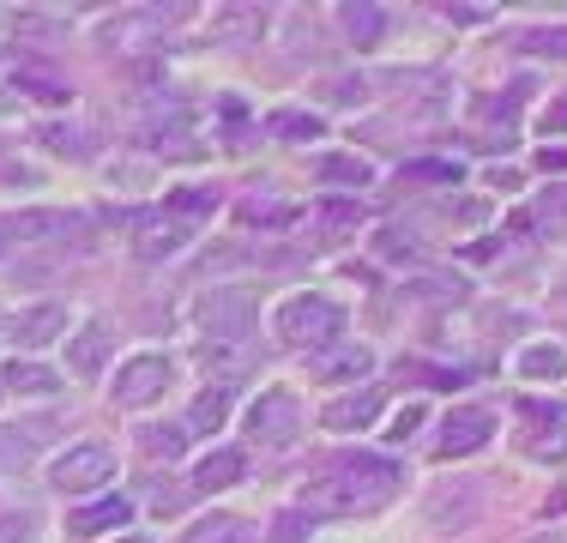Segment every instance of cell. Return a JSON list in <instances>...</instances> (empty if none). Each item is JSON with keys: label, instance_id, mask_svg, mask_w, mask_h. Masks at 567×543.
Wrapping results in <instances>:
<instances>
[{"label": "cell", "instance_id": "6da1fadb", "mask_svg": "<svg viewBox=\"0 0 567 543\" xmlns=\"http://www.w3.org/2000/svg\"><path fill=\"white\" fill-rule=\"evenodd\" d=\"M399 483H404V471L386 453H339L315 471L308 501L332 508V513H374L399 495Z\"/></svg>", "mask_w": 567, "mask_h": 543}, {"label": "cell", "instance_id": "7a4b0ae2", "mask_svg": "<svg viewBox=\"0 0 567 543\" xmlns=\"http://www.w3.org/2000/svg\"><path fill=\"white\" fill-rule=\"evenodd\" d=\"M339 332H344V308L332 296L302 290L278 308V338L290 350H327V345H339Z\"/></svg>", "mask_w": 567, "mask_h": 543}, {"label": "cell", "instance_id": "3957f363", "mask_svg": "<svg viewBox=\"0 0 567 543\" xmlns=\"http://www.w3.org/2000/svg\"><path fill=\"white\" fill-rule=\"evenodd\" d=\"M254 320H260V296H254L248 284H224V290L199 296V326H206V338H248Z\"/></svg>", "mask_w": 567, "mask_h": 543}, {"label": "cell", "instance_id": "277c9868", "mask_svg": "<svg viewBox=\"0 0 567 543\" xmlns=\"http://www.w3.org/2000/svg\"><path fill=\"white\" fill-rule=\"evenodd\" d=\"M302 434V404H296L290 387H266L260 399L248 404V441L254 447H290Z\"/></svg>", "mask_w": 567, "mask_h": 543}, {"label": "cell", "instance_id": "5b68a950", "mask_svg": "<svg viewBox=\"0 0 567 543\" xmlns=\"http://www.w3.org/2000/svg\"><path fill=\"white\" fill-rule=\"evenodd\" d=\"M55 478L61 495H91V489H103L115 478V447H103V441H79V447H66L61 453V465L49 471Z\"/></svg>", "mask_w": 567, "mask_h": 543}, {"label": "cell", "instance_id": "8992f818", "mask_svg": "<svg viewBox=\"0 0 567 543\" xmlns=\"http://www.w3.org/2000/svg\"><path fill=\"white\" fill-rule=\"evenodd\" d=\"M169 357H152V350H145V357H127L115 369V387H110V399L121 404V411H140V404H152V399H164L169 392Z\"/></svg>", "mask_w": 567, "mask_h": 543}, {"label": "cell", "instance_id": "52a82bcc", "mask_svg": "<svg viewBox=\"0 0 567 543\" xmlns=\"http://www.w3.org/2000/svg\"><path fill=\"white\" fill-rule=\"evenodd\" d=\"M374 417H381V392L362 387V392H344V399H332L327 411H320V423H327L332 434H357V429H369Z\"/></svg>", "mask_w": 567, "mask_h": 543}, {"label": "cell", "instance_id": "ba28073f", "mask_svg": "<svg viewBox=\"0 0 567 543\" xmlns=\"http://www.w3.org/2000/svg\"><path fill=\"white\" fill-rule=\"evenodd\" d=\"M489 434H495V417H489V411H453L447 429H441V453H447V459H465V453H477Z\"/></svg>", "mask_w": 567, "mask_h": 543}, {"label": "cell", "instance_id": "9c48e42d", "mask_svg": "<svg viewBox=\"0 0 567 543\" xmlns=\"http://www.w3.org/2000/svg\"><path fill=\"white\" fill-rule=\"evenodd\" d=\"M127 520H133V501L127 495H97V501H85L66 525H73V537H97V532H121Z\"/></svg>", "mask_w": 567, "mask_h": 543}, {"label": "cell", "instance_id": "30bf717a", "mask_svg": "<svg viewBox=\"0 0 567 543\" xmlns=\"http://www.w3.org/2000/svg\"><path fill=\"white\" fill-rule=\"evenodd\" d=\"M103 357H110V326L103 320H85L73 338H66V369L73 375H97Z\"/></svg>", "mask_w": 567, "mask_h": 543}, {"label": "cell", "instance_id": "8fae6325", "mask_svg": "<svg viewBox=\"0 0 567 543\" xmlns=\"http://www.w3.org/2000/svg\"><path fill=\"white\" fill-rule=\"evenodd\" d=\"M182 242H187V224H175V217H145L140 236H133V254H140V260H164Z\"/></svg>", "mask_w": 567, "mask_h": 543}, {"label": "cell", "instance_id": "7c38bea8", "mask_svg": "<svg viewBox=\"0 0 567 543\" xmlns=\"http://www.w3.org/2000/svg\"><path fill=\"white\" fill-rule=\"evenodd\" d=\"M241 478H248V459H241L236 447H218V453H206V459H199V471H194L199 489H229V483H241Z\"/></svg>", "mask_w": 567, "mask_h": 543}, {"label": "cell", "instance_id": "4fadbf2b", "mask_svg": "<svg viewBox=\"0 0 567 543\" xmlns=\"http://www.w3.org/2000/svg\"><path fill=\"white\" fill-rule=\"evenodd\" d=\"M339 19H344V37H350L357 49H374V43L386 37V12H381V7H369V0H350Z\"/></svg>", "mask_w": 567, "mask_h": 543}, {"label": "cell", "instance_id": "5bb4252c", "mask_svg": "<svg viewBox=\"0 0 567 543\" xmlns=\"http://www.w3.org/2000/svg\"><path fill=\"white\" fill-rule=\"evenodd\" d=\"M55 441V423H24V429H0V465H24L37 447Z\"/></svg>", "mask_w": 567, "mask_h": 543}, {"label": "cell", "instance_id": "9a60e30c", "mask_svg": "<svg viewBox=\"0 0 567 543\" xmlns=\"http://www.w3.org/2000/svg\"><path fill=\"white\" fill-rule=\"evenodd\" d=\"M66 332V308L61 303H37L31 315H19V345H49Z\"/></svg>", "mask_w": 567, "mask_h": 543}, {"label": "cell", "instance_id": "2e32d148", "mask_svg": "<svg viewBox=\"0 0 567 543\" xmlns=\"http://www.w3.org/2000/svg\"><path fill=\"white\" fill-rule=\"evenodd\" d=\"M374 369V350L369 345H344V350H327V357H320V380H362Z\"/></svg>", "mask_w": 567, "mask_h": 543}, {"label": "cell", "instance_id": "e0dca14e", "mask_svg": "<svg viewBox=\"0 0 567 543\" xmlns=\"http://www.w3.org/2000/svg\"><path fill=\"white\" fill-rule=\"evenodd\" d=\"M519 375L525 380H561L567 375V350L561 345H525L519 350Z\"/></svg>", "mask_w": 567, "mask_h": 543}, {"label": "cell", "instance_id": "ac0fdd59", "mask_svg": "<svg viewBox=\"0 0 567 543\" xmlns=\"http://www.w3.org/2000/svg\"><path fill=\"white\" fill-rule=\"evenodd\" d=\"M0 387H7V392H55V387H61V375H55V369H43V362H12Z\"/></svg>", "mask_w": 567, "mask_h": 543}, {"label": "cell", "instance_id": "d6986e66", "mask_svg": "<svg viewBox=\"0 0 567 543\" xmlns=\"http://www.w3.org/2000/svg\"><path fill=\"white\" fill-rule=\"evenodd\" d=\"M320 175H327L332 187H369L374 182V170L362 157H344V152H332V157H320Z\"/></svg>", "mask_w": 567, "mask_h": 543}, {"label": "cell", "instance_id": "ffe728a7", "mask_svg": "<svg viewBox=\"0 0 567 543\" xmlns=\"http://www.w3.org/2000/svg\"><path fill=\"white\" fill-rule=\"evenodd\" d=\"M458 175H465V170H458V157H411V163H404V182H429V187H435V182H458Z\"/></svg>", "mask_w": 567, "mask_h": 543}, {"label": "cell", "instance_id": "44dd1931", "mask_svg": "<svg viewBox=\"0 0 567 543\" xmlns=\"http://www.w3.org/2000/svg\"><path fill=\"white\" fill-rule=\"evenodd\" d=\"M308 513L302 508H284V513H272V525H266V543H308Z\"/></svg>", "mask_w": 567, "mask_h": 543}, {"label": "cell", "instance_id": "7402d4cb", "mask_svg": "<svg viewBox=\"0 0 567 543\" xmlns=\"http://www.w3.org/2000/svg\"><path fill=\"white\" fill-rule=\"evenodd\" d=\"M182 543H241V525L229 520V513H212V520L187 525V537H182Z\"/></svg>", "mask_w": 567, "mask_h": 543}, {"label": "cell", "instance_id": "603a6c76", "mask_svg": "<svg viewBox=\"0 0 567 543\" xmlns=\"http://www.w3.org/2000/svg\"><path fill=\"white\" fill-rule=\"evenodd\" d=\"M519 447H525V453H537V459H561V453H567V423L556 417L549 429H532Z\"/></svg>", "mask_w": 567, "mask_h": 543}, {"label": "cell", "instance_id": "cb8c5ba5", "mask_svg": "<svg viewBox=\"0 0 567 543\" xmlns=\"http://www.w3.org/2000/svg\"><path fill=\"white\" fill-rule=\"evenodd\" d=\"M519 49H525V54H549V61H567V24H549V31H525Z\"/></svg>", "mask_w": 567, "mask_h": 543}, {"label": "cell", "instance_id": "d4e9b609", "mask_svg": "<svg viewBox=\"0 0 567 543\" xmlns=\"http://www.w3.org/2000/svg\"><path fill=\"white\" fill-rule=\"evenodd\" d=\"M224 392H199V399H194V411H187V429H194V434H212V429H218L224 423Z\"/></svg>", "mask_w": 567, "mask_h": 543}, {"label": "cell", "instance_id": "484cf974", "mask_svg": "<svg viewBox=\"0 0 567 543\" xmlns=\"http://www.w3.org/2000/svg\"><path fill=\"white\" fill-rule=\"evenodd\" d=\"M272 133L278 140H320V121L302 109H284V115H272Z\"/></svg>", "mask_w": 567, "mask_h": 543}, {"label": "cell", "instance_id": "4316f807", "mask_svg": "<svg viewBox=\"0 0 567 543\" xmlns=\"http://www.w3.org/2000/svg\"><path fill=\"white\" fill-rule=\"evenodd\" d=\"M43 145H49V152H61V157H91V140H85V133H73V127H43Z\"/></svg>", "mask_w": 567, "mask_h": 543}, {"label": "cell", "instance_id": "83f0119b", "mask_svg": "<svg viewBox=\"0 0 567 543\" xmlns=\"http://www.w3.org/2000/svg\"><path fill=\"white\" fill-rule=\"evenodd\" d=\"M537 217H544V224H567V182H549L544 194H537Z\"/></svg>", "mask_w": 567, "mask_h": 543}, {"label": "cell", "instance_id": "f1b7e54d", "mask_svg": "<svg viewBox=\"0 0 567 543\" xmlns=\"http://www.w3.org/2000/svg\"><path fill=\"white\" fill-rule=\"evenodd\" d=\"M140 441H145V453H164V459H175V453H182V441H187V429H145Z\"/></svg>", "mask_w": 567, "mask_h": 543}, {"label": "cell", "instance_id": "f546056e", "mask_svg": "<svg viewBox=\"0 0 567 543\" xmlns=\"http://www.w3.org/2000/svg\"><path fill=\"white\" fill-rule=\"evenodd\" d=\"M218 206V194L212 187H187V194H169V212H212Z\"/></svg>", "mask_w": 567, "mask_h": 543}, {"label": "cell", "instance_id": "4dcf8cb0", "mask_svg": "<svg viewBox=\"0 0 567 543\" xmlns=\"http://www.w3.org/2000/svg\"><path fill=\"white\" fill-rule=\"evenodd\" d=\"M49 224H61V217L31 212V217H12V224H7V236H24V242H31V236H49Z\"/></svg>", "mask_w": 567, "mask_h": 543}, {"label": "cell", "instance_id": "1f68e13d", "mask_svg": "<svg viewBox=\"0 0 567 543\" xmlns=\"http://www.w3.org/2000/svg\"><path fill=\"white\" fill-rule=\"evenodd\" d=\"M416 423H423V404H404V411L393 417V429H386V434H393V441H411Z\"/></svg>", "mask_w": 567, "mask_h": 543}, {"label": "cell", "instance_id": "d6a6232c", "mask_svg": "<svg viewBox=\"0 0 567 543\" xmlns=\"http://www.w3.org/2000/svg\"><path fill=\"white\" fill-rule=\"evenodd\" d=\"M0 543H31V520H24V513H7V520H0Z\"/></svg>", "mask_w": 567, "mask_h": 543}, {"label": "cell", "instance_id": "836d02e7", "mask_svg": "<svg viewBox=\"0 0 567 543\" xmlns=\"http://www.w3.org/2000/svg\"><path fill=\"white\" fill-rule=\"evenodd\" d=\"M381 248H386V254H404V260H416V254H423L411 236H399V229H386V236H381Z\"/></svg>", "mask_w": 567, "mask_h": 543}, {"label": "cell", "instance_id": "e575fe53", "mask_svg": "<svg viewBox=\"0 0 567 543\" xmlns=\"http://www.w3.org/2000/svg\"><path fill=\"white\" fill-rule=\"evenodd\" d=\"M327 98L332 103H362V98H369V85H362V79H357V85H327Z\"/></svg>", "mask_w": 567, "mask_h": 543}, {"label": "cell", "instance_id": "d590c367", "mask_svg": "<svg viewBox=\"0 0 567 543\" xmlns=\"http://www.w3.org/2000/svg\"><path fill=\"white\" fill-rule=\"evenodd\" d=\"M447 19L453 24H483V19H489V7H447Z\"/></svg>", "mask_w": 567, "mask_h": 543}, {"label": "cell", "instance_id": "8d00e7d4", "mask_svg": "<svg viewBox=\"0 0 567 543\" xmlns=\"http://www.w3.org/2000/svg\"><path fill=\"white\" fill-rule=\"evenodd\" d=\"M320 217H332V224H350V217H357V206H344V199H339V206H320Z\"/></svg>", "mask_w": 567, "mask_h": 543}, {"label": "cell", "instance_id": "74e56055", "mask_svg": "<svg viewBox=\"0 0 567 543\" xmlns=\"http://www.w3.org/2000/svg\"><path fill=\"white\" fill-rule=\"evenodd\" d=\"M549 127H567V98H561V103H549Z\"/></svg>", "mask_w": 567, "mask_h": 543}]
</instances>
